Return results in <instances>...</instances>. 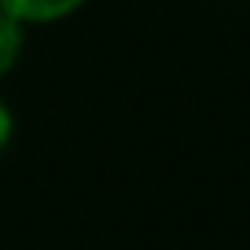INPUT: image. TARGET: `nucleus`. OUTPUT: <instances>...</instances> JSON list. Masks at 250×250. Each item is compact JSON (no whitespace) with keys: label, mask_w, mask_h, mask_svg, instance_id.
I'll use <instances>...</instances> for the list:
<instances>
[{"label":"nucleus","mask_w":250,"mask_h":250,"mask_svg":"<svg viewBox=\"0 0 250 250\" xmlns=\"http://www.w3.org/2000/svg\"><path fill=\"white\" fill-rule=\"evenodd\" d=\"M88 0H0V11H8L22 26H44L81 11Z\"/></svg>","instance_id":"nucleus-1"},{"label":"nucleus","mask_w":250,"mask_h":250,"mask_svg":"<svg viewBox=\"0 0 250 250\" xmlns=\"http://www.w3.org/2000/svg\"><path fill=\"white\" fill-rule=\"evenodd\" d=\"M22 44H26V26L15 22L8 11H0V78L15 70L19 55H22Z\"/></svg>","instance_id":"nucleus-2"},{"label":"nucleus","mask_w":250,"mask_h":250,"mask_svg":"<svg viewBox=\"0 0 250 250\" xmlns=\"http://www.w3.org/2000/svg\"><path fill=\"white\" fill-rule=\"evenodd\" d=\"M11 133H15V118H11V107L0 100V151L11 144Z\"/></svg>","instance_id":"nucleus-3"}]
</instances>
